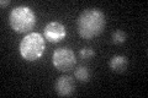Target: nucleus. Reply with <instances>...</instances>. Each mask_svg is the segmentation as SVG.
Returning a JSON list of instances; mask_svg holds the SVG:
<instances>
[{"label":"nucleus","mask_w":148,"mask_h":98,"mask_svg":"<svg viewBox=\"0 0 148 98\" xmlns=\"http://www.w3.org/2000/svg\"><path fill=\"white\" fill-rule=\"evenodd\" d=\"M127 39V34L122 30H116L112 33V42L115 44H122Z\"/></svg>","instance_id":"9"},{"label":"nucleus","mask_w":148,"mask_h":98,"mask_svg":"<svg viewBox=\"0 0 148 98\" xmlns=\"http://www.w3.org/2000/svg\"><path fill=\"white\" fill-rule=\"evenodd\" d=\"M52 64L58 71H69L77 64L75 54L69 48H59L52 55Z\"/></svg>","instance_id":"4"},{"label":"nucleus","mask_w":148,"mask_h":98,"mask_svg":"<svg viewBox=\"0 0 148 98\" xmlns=\"http://www.w3.org/2000/svg\"><path fill=\"white\" fill-rule=\"evenodd\" d=\"M56 92L61 97H68L75 90V83L71 76H61L56 81Z\"/></svg>","instance_id":"6"},{"label":"nucleus","mask_w":148,"mask_h":98,"mask_svg":"<svg viewBox=\"0 0 148 98\" xmlns=\"http://www.w3.org/2000/svg\"><path fill=\"white\" fill-rule=\"evenodd\" d=\"M128 66V60L123 55H115L110 60V68L111 70L116 72H125Z\"/></svg>","instance_id":"7"},{"label":"nucleus","mask_w":148,"mask_h":98,"mask_svg":"<svg viewBox=\"0 0 148 98\" xmlns=\"http://www.w3.org/2000/svg\"><path fill=\"white\" fill-rule=\"evenodd\" d=\"M106 26V18L99 9H86L83 11L77 21L78 33L82 38L91 39L98 37Z\"/></svg>","instance_id":"1"},{"label":"nucleus","mask_w":148,"mask_h":98,"mask_svg":"<svg viewBox=\"0 0 148 98\" xmlns=\"http://www.w3.org/2000/svg\"><path fill=\"white\" fill-rule=\"evenodd\" d=\"M46 49L45 37L41 33L32 32V33L26 34L22 41L20 42V50L21 57L27 62H36L43 55Z\"/></svg>","instance_id":"2"},{"label":"nucleus","mask_w":148,"mask_h":98,"mask_svg":"<svg viewBox=\"0 0 148 98\" xmlns=\"http://www.w3.org/2000/svg\"><path fill=\"white\" fill-rule=\"evenodd\" d=\"M79 55L83 59H91L92 57H95V52L91 48H83L80 49Z\"/></svg>","instance_id":"10"},{"label":"nucleus","mask_w":148,"mask_h":98,"mask_svg":"<svg viewBox=\"0 0 148 98\" xmlns=\"http://www.w3.org/2000/svg\"><path fill=\"white\" fill-rule=\"evenodd\" d=\"M66 26L58 21H51L45 27V38L51 43H58L66 38Z\"/></svg>","instance_id":"5"},{"label":"nucleus","mask_w":148,"mask_h":98,"mask_svg":"<svg viewBox=\"0 0 148 98\" xmlns=\"http://www.w3.org/2000/svg\"><path fill=\"white\" fill-rule=\"evenodd\" d=\"M37 17L29 6H17L10 12L9 23L16 33H27L35 27Z\"/></svg>","instance_id":"3"},{"label":"nucleus","mask_w":148,"mask_h":98,"mask_svg":"<svg viewBox=\"0 0 148 98\" xmlns=\"http://www.w3.org/2000/svg\"><path fill=\"white\" fill-rule=\"evenodd\" d=\"M74 76H75V78H78L80 82H88L90 78L89 69L86 66H78L75 69V72H74Z\"/></svg>","instance_id":"8"},{"label":"nucleus","mask_w":148,"mask_h":98,"mask_svg":"<svg viewBox=\"0 0 148 98\" xmlns=\"http://www.w3.org/2000/svg\"><path fill=\"white\" fill-rule=\"evenodd\" d=\"M9 4H10V0H1V1H0V5H1V7L8 6Z\"/></svg>","instance_id":"11"}]
</instances>
